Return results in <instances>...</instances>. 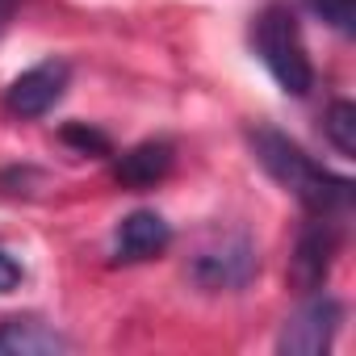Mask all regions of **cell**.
<instances>
[{"label": "cell", "instance_id": "10", "mask_svg": "<svg viewBox=\"0 0 356 356\" xmlns=\"http://www.w3.org/2000/svg\"><path fill=\"white\" fill-rule=\"evenodd\" d=\"M323 134L343 159H356V105L352 101H335L327 109V118H323Z\"/></svg>", "mask_w": 356, "mask_h": 356}, {"label": "cell", "instance_id": "3", "mask_svg": "<svg viewBox=\"0 0 356 356\" xmlns=\"http://www.w3.org/2000/svg\"><path fill=\"white\" fill-rule=\"evenodd\" d=\"M260 268V256H256V243L248 235H231L206 252H197V260L189 264V277L193 285L210 289V293H227V289H243Z\"/></svg>", "mask_w": 356, "mask_h": 356}, {"label": "cell", "instance_id": "7", "mask_svg": "<svg viewBox=\"0 0 356 356\" xmlns=\"http://www.w3.org/2000/svg\"><path fill=\"white\" fill-rule=\"evenodd\" d=\"M172 243V227L155 214V210H134L122 218L118 235H113V256L122 264H138V260H151L159 252H168Z\"/></svg>", "mask_w": 356, "mask_h": 356}, {"label": "cell", "instance_id": "6", "mask_svg": "<svg viewBox=\"0 0 356 356\" xmlns=\"http://www.w3.org/2000/svg\"><path fill=\"white\" fill-rule=\"evenodd\" d=\"M335 252H339V227H335V218L314 214V222L302 231L298 252H293V285H298V289H306V293L323 289V281H327V273H331Z\"/></svg>", "mask_w": 356, "mask_h": 356}, {"label": "cell", "instance_id": "9", "mask_svg": "<svg viewBox=\"0 0 356 356\" xmlns=\"http://www.w3.org/2000/svg\"><path fill=\"white\" fill-rule=\"evenodd\" d=\"M72 339L34 318H5L0 323V356H55L67 352Z\"/></svg>", "mask_w": 356, "mask_h": 356}, {"label": "cell", "instance_id": "13", "mask_svg": "<svg viewBox=\"0 0 356 356\" xmlns=\"http://www.w3.org/2000/svg\"><path fill=\"white\" fill-rule=\"evenodd\" d=\"M17 285H22V264L9 252H0V293H13Z\"/></svg>", "mask_w": 356, "mask_h": 356}, {"label": "cell", "instance_id": "1", "mask_svg": "<svg viewBox=\"0 0 356 356\" xmlns=\"http://www.w3.org/2000/svg\"><path fill=\"white\" fill-rule=\"evenodd\" d=\"M252 147H256V159L264 163V172L273 176L285 193H293L310 214L339 218V214L352 206L356 185L348 181V176H335V172H327L323 163H314L289 134L260 126V130L252 134Z\"/></svg>", "mask_w": 356, "mask_h": 356}, {"label": "cell", "instance_id": "8", "mask_svg": "<svg viewBox=\"0 0 356 356\" xmlns=\"http://www.w3.org/2000/svg\"><path fill=\"white\" fill-rule=\"evenodd\" d=\"M172 163H176V147L168 138H147V143L130 147L126 155H118L113 176H118V185H126V189H155L163 176L172 172Z\"/></svg>", "mask_w": 356, "mask_h": 356}, {"label": "cell", "instance_id": "5", "mask_svg": "<svg viewBox=\"0 0 356 356\" xmlns=\"http://www.w3.org/2000/svg\"><path fill=\"white\" fill-rule=\"evenodd\" d=\"M67 84H72V63H63V59H42V63H34L30 72H22V76L5 88V109H9L13 118H47V113L63 101Z\"/></svg>", "mask_w": 356, "mask_h": 356}, {"label": "cell", "instance_id": "14", "mask_svg": "<svg viewBox=\"0 0 356 356\" xmlns=\"http://www.w3.org/2000/svg\"><path fill=\"white\" fill-rule=\"evenodd\" d=\"M13 13H17V0H0V34L9 30V22H13Z\"/></svg>", "mask_w": 356, "mask_h": 356}, {"label": "cell", "instance_id": "11", "mask_svg": "<svg viewBox=\"0 0 356 356\" xmlns=\"http://www.w3.org/2000/svg\"><path fill=\"white\" fill-rule=\"evenodd\" d=\"M306 5H310L335 34H343V38L356 34V0H306Z\"/></svg>", "mask_w": 356, "mask_h": 356}, {"label": "cell", "instance_id": "2", "mask_svg": "<svg viewBox=\"0 0 356 356\" xmlns=\"http://www.w3.org/2000/svg\"><path fill=\"white\" fill-rule=\"evenodd\" d=\"M252 42H256L260 63L268 67V76L281 84V92L306 97V92L314 88V67H310L306 42H302L298 17H293L285 5H268V9L256 17Z\"/></svg>", "mask_w": 356, "mask_h": 356}, {"label": "cell", "instance_id": "4", "mask_svg": "<svg viewBox=\"0 0 356 356\" xmlns=\"http://www.w3.org/2000/svg\"><path fill=\"white\" fill-rule=\"evenodd\" d=\"M339 323H343V306L335 298L318 293L285 318V327L277 335V352H285V356H323L331 348Z\"/></svg>", "mask_w": 356, "mask_h": 356}, {"label": "cell", "instance_id": "12", "mask_svg": "<svg viewBox=\"0 0 356 356\" xmlns=\"http://www.w3.org/2000/svg\"><path fill=\"white\" fill-rule=\"evenodd\" d=\"M63 138H67V143H76V147H84V151H97V155H105V151H109V138H105L101 130L67 126V130H63Z\"/></svg>", "mask_w": 356, "mask_h": 356}]
</instances>
